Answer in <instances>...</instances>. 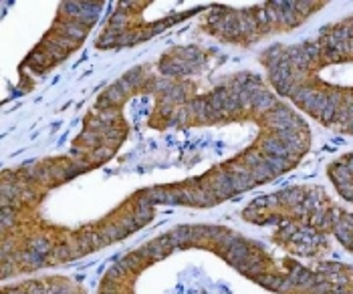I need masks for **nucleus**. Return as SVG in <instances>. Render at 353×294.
Listing matches in <instances>:
<instances>
[{
	"label": "nucleus",
	"instance_id": "nucleus-1",
	"mask_svg": "<svg viewBox=\"0 0 353 294\" xmlns=\"http://www.w3.org/2000/svg\"><path fill=\"white\" fill-rule=\"evenodd\" d=\"M97 294H353V264L274 256L216 224H182L119 256Z\"/></svg>",
	"mask_w": 353,
	"mask_h": 294
},
{
	"label": "nucleus",
	"instance_id": "nucleus-2",
	"mask_svg": "<svg viewBox=\"0 0 353 294\" xmlns=\"http://www.w3.org/2000/svg\"><path fill=\"white\" fill-rule=\"evenodd\" d=\"M279 97L325 129L353 135V14L301 43H276L259 54Z\"/></svg>",
	"mask_w": 353,
	"mask_h": 294
},
{
	"label": "nucleus",
	"instance_id": "nucleus-3",
	"mask_svg": "<svg viewBox=\"0 0 353 294\" xmlns=\"http://www.w3.org/2000/svg\"><path fill=\"white\" fill-rule=\"evenodd\" d=\"M341 206L343 202H337L321 186L305 184L252 200L243 210V220L272 228L271 240L287 256L321 262L333 250V230Z\"/></svg>",
	"mask_w": 353,
	"mask_h": 294
},
{
	"label": "nucleus",
	"instance_id": "nucleus-4",
	"mask_svg": "<svg viewBox=\"0 0 353 294\" xmlns=\"http://www.w3.org/2000/svg\"><path fill=\"white\" fill-rule=\"evenodd\" d=\"M327 2H265L245 8H232L224 4H212L206 10V19L202 21V30L212 34L214 39L250 47L271 34L289 32L301 27L307 19L323 10Z\"/></svg>",
	"mask_w": 353,
	"mask_h": 294
},
{
	"label": "nucleus",
	"instance_id": "nucleus-5",
	"mask_svg": "<svg viewBox=\"0 0 353 294\" xmlns=\"http://www.w3.org/2000/svg\"><path fill=\"white\" fill-rule=\"evenodd\" d=\"M103 2H61L51 30L21 63V75H43L54 69L63 59L79 49L93 28Z\"/></svg>",
	"mask_w": 353,
	"mask_h": 294
},
{
	"label": "nucleus",
	"instance_id": "nucleus-6",
	"mask_svg": "<svg viewBox=\"0 0 353 294\" xmlns=\"http://www.w3.org/2000/svg\"><path fill=\"white\" fill-rule=\"evenodd\" d=\"M327 176L337 196L343 200L335 222L333 238L345 252L353 254V151L331 161L327 167Z\"/></svg>",
	"mask_w": 353,
	"mask_h": 294
},
{
	"label": "nucleus",
	"instance_id": "nucleus-7",
	"mask_svg": "<svg viewBox=\"0 0 353 294\" xmlns=\"http://www.w3.org/2000/svg\"><path fill=\"white\" fill-rule=\"evenodd\" d=\"M2 294H87L81 282L69 276H37L19 282H6Z\"/></svg>",
	"mask_w": 353,
	"mask_h": 294
}]
</instances>
